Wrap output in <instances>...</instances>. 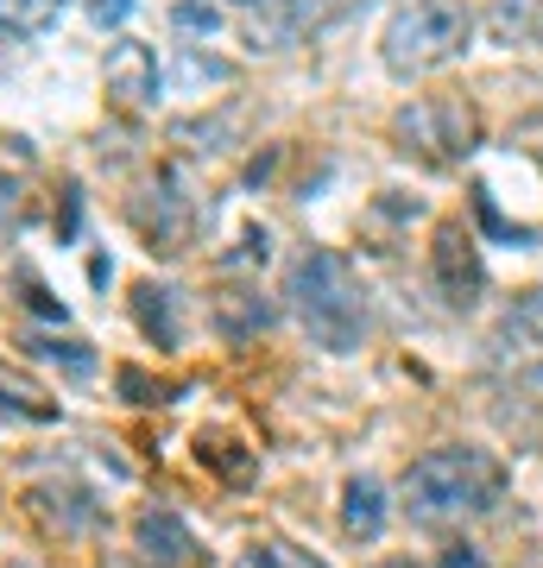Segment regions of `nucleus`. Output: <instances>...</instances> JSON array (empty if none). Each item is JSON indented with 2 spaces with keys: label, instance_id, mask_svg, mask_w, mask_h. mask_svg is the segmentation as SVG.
<instances>
[{
  "label": "nucleus",
  "instance_id": "obj_1",
  "mask_svg": "<svg viewBox=\"0 0 543 568\" xmlns=\"http://www.w3.org/2000/svg\"><path fill=\"white\" fill-rule=\"evenodd\" d=\"M505 499V467L486 448H430L404 467V506L423 525L481 518Z\"/></svg>",
  "mask_w": 543,
  "mask_h": 568
},
{
  "label": "nucleus",
  "instance_id": "obj_2",
  "mask_svg": "<svg viewBox=\"0 0 543 568\" xmlns=\"http://www.w3.org/2000/svg\"><path fill=\"white\" fill-rule=\"evenodd\" d=\"M291 310H298V323L310 328V342L329 347V354H354L366 335V291L354 278V265L348 253L335 246H310L298 265H291Z\"/></svg>",
  "mask_w": 543,
  "mask_h": 568
},
{
  "label": "nucleus",
  "instance_id": "obj_3",
  "mask_svg": "<svg viewBox=\"0 0 543 568\" xmlns=\"http://www.w3.org/2000/svg\"><path fill=\"white\" fill-rule=\"evenodd\" d=\"M467 44H474V13L462 0H411L385 26L380 58L392 77H436L467 58Z\"/></svg>",
  "mask_w": 543,
  "mask_h": 568
},
{
  "label": "nucleus",
  "instance_id": "obj_4",
  "mask_svg": "<svg viewBox=\"0 0 543 568\" xmlns=\"http://www.w3.org/2000/svg\"><path fill=\"white\" fill-rule=\"evenodd\" d=\"M392 133H399L404 152H418L430 164H462L481 145V114L462 95H423V102L399 108Z\"/></svg>",
  "mask_w": 543,
  "mask_h": 568
},
{
  "label": "nucleus",
  "instance_id": "obj_5",
  "mask_svg": "<svg viewBox=\"0 0 543 568\" xmlns=\"http://www.w3.org/2000/svg\"><path fill=\"white\" fill-rule=\"evenodd\" d=\"M133 222H140V234L159 253H183L190 246V234H197V203L183 196L178 171H159V178L145 183V196H133Z\"/></svg>",
  "mask_w": 543,
  "mask_h": 568
},
{
  "label": "nucleus",
  "instance_id": "obj_6",
  "mask_svg": "<svg viewBox=\"0 0 543 568\" xmlns=\"http://www.w3.org/2000/svg\"><path fill=\"white\" fill-rule=\"evenodd\" d=\"M436 291H443L449 310H474L486 291V265L481 253H474V241H467L462 227H443L436 234Z\"/></svg>",
  "mask_w": 543,
  "mask_h": 568
},
{
  "label": "nucleus",
  "instance_id": "obj_7",
  "mask_svg": "<svg viewBox=\"0 0 543 568\" xmlns=\"http://www.w3.org/2000/svg\"><path fill=\"white\" fill-rule=\"evenodd\" d=\"M342 13V0H265V13H253V44L260 51H284L291 39L316 32Z\"/></svg>",
  "mask_w": 543,
  "mask_h": 568
},
{
  "label": "nucleus",
  "instance_id": "obj_8",
  "mask_svg": "<svg viewBox=\"0 0 543 568\" xmlns=\"http://www.w3.org/2000/svg\"><path fill=\"white\" fill-rule=\"evenodd\" d=\"M133 537H140L152 568H190L197 562V530L183 525L171 506H145L140 518H133Z\"/></svg>",
  "mask_w": 543,
  "mask_h": 568
},
{
  "label": "nucleus",
  "instance_id": "obj_9",
  "mask_svg": "<svg viewBox=\"0 0 543 568\" xmlns=\"http://www.w3.org/2000/svg\"><path fill=\"white\" fill-rule=\"evenodd\" d=\"M108 95L127 108H152L159 102V51L152 44H133L121 39L108 51Z\"/></svg>",
  "mask_w": 543,
  "mask_h": 568
},
{
  "label": "nucleus",
  "instance_id": "obj_10",
  "mask_svg": "<svg viewBox=\"0 0 543 568\" xmlns=\"http://www.w3.org/2000/svg\"><path fill=\"white\" fill-rule=\"evenodd\" d=\"M279 323V304L265 297V291H222L215 297V335L222 342H253L265 328Z\"/></svg>",
  "mask_w": 543,
  "mask_h": 568
},
{
  "label": "nucleus",
  "instance_id": "obj_11",
  "mask_svg": "<svg viewBox=\"0 0 543 568\" xmlns=\"http://www.w3.org/2000/svg\"><path fill=\"white\" fill-rule=\"evenodd\" d=\"M32 499H39V511L63 530V537H89V530H101V499L95 493H82V487H70V480H63V487H39Z\"/></svg>",
  "mask_w": 543,
  "mask_h": 568
},
{
  "label": "nucleus",
  "instance_id": "obj_12",
  "mask_svg": "<svg viewBox=\"0 0 543 568\" xmlns=\"http://www.w3.org/2000/svg\"><path fill=\"white\" fill-rule=\"evenodd\" d=\"M342 525L361 537V544H373L385 530V487L373 480V474H354L342 487Z\"/></svg>",
  "mask_w": 543,
  "mask_h": 568
},
{
  "label": "nucleus",
  "instance_id": "obj_13",
  "mask_svg": "<svg viewBox=\"0 0 543 568\" xmlns=\"http://www.w3.org/2000/svg\"><path fill=\"white\" fill-rule=\"evenodd\" d=\"M133 316H140V328L152 335L159 347H178V291H164V284H140L133 291Z\"/></svg>",
  "mask_w": 543,
  "mask_h": 568
},
{
  "label": "nucleus",
  "instance_id": "obj_14",
  "mask_svg": "<svg viewBox=\"0 0 543 568\" xmlns=\"http://www.w3.org/2000/svg\"><path fill=\"white\" fill-rule=\"evenodd\" d=\"M0 405L32 417V424H51V417H58V398H51L32 373H20V366H7V361H0Z\"/></svg>",
  "mask_w": 543,
  "mask_h": 568
},
{
  "label": "nucleus",
  "instance_id": "obj_15",
  "mask_svg": "<svg viewBox=\"0 0 543 568\" xmlns=\"http://www.w3.org/2000/svg\"><path fill=\"white\" fill-rule=\"evenodd\" d=\"M63 7H70V0H0V32L39 39V32H51V26L63 20Z\"/></svg>",
  "mask_w": 543,
  "mask_h": 568
},
{
  "label": "nucleus",
  "instance_id": "obj_16",
  "mask_svg": "<svg viewBox=\"0 0 543 568\" xmlns=\"http://www.w3.org/2000/svg\"><path fill=\"white\" fill-rule=\"evenodd\" d=\"M234 568H329V562H316L310 549L279 544V537H260V544H247V549H241V562H234Z\"/></svg>",
  "mask_w": 543,
  "mask_h": 568
},
{
  "label": "nucleus",
  "instance_id": "obj_17",
  "mask_svg": "<svg viewBox=\"0 0 543 568\" xmlns=\"http://www.w3.org/2000/svg\"><path fill=\"white\" fill-rule=\"evenodd\" d=\"M26 347H32V354H44V361H63L70 373H95V354H89L82 342H26Z\"/></svg>",
  "mask_w": 543,
  "mask_h": 568
},
{
  "label": "nucleus",
  "instance_id": "obj_18",
  "mask_svg": "<svg viewBox=\"0 0 543 568\" xmlns=\"http://www.w3.org/2000/svg\"><path fill=\"white\" fill-rule=\"evenodd\" d=\"M178 26H183V32H215L222 20H215V7H202V0H183V7H178Z\"/></svg>",
  "mask_w": 543,
  "mask_h": 568
},
{
  "label": "nucleus",
  "instance_id": "obj_19",
  "mask_svg": "<svg viewBox=\"0 0 543 568\" xmlns=\"http://www.w3.org/2000/svg\"><path fill=\"white\" fill-rule=\"evenodd\" d=\"M127 13H133V0H89V20L95 26H127Z\"/></svg>",
  "mask_w": 543,
  "mask_h": 568
},
{
  "label": "nucleus",
  "instance_id": "obj_20",
  "mask_svg": "<svg viewBox=\"0 0 543 568\" xmlns=\"http://www.w3.org/2000/svg\"><path fill=\"white\" fill-rule=\"evenodd\" d=\"M13 215H20V183H13L7 171H0V234L13 227Z\"/></svg>",
  "mask_w": 543,
  "mask_h": 568
},
{
  "label": "nucleus",
  "instance_id": "obj_21",
  "mask_svg": "<svg viewBox=\"0 0 543 568\" xmlns=\"http://www.w3.org/2000/svg\"><path fill=\"white\" fill-rule=\"evenodd\" d=\"M26 304L39 310V316H58V323H63V304L51 297V291H44V284H32V278H26Z\"/></svg>",
  "mask_w": 543,
  "mask_h": 568
},
{
  "label": "nucleus",
  "instance_id": "obj_22",
  "mask_svg": "<svg viewBox=\"0 0 543 568\" xmlns=\"http://www.w3.org/2000/svg\"><path fill=\"white\" fill-rule=\"evenodd\" d=\"M373 568H418V562H373Z\"/></svg>",
  "mask_w": 543,
  "mask_h": 568
},
{
  "label": "nucleus",
  "instance_id": "obj_23",
  "mask_svg": "<svg viewBox=\"0 0 543 568\" xmlns=\"http://www.w3.org/2000/svg\"><path fill=\"white\" fill-rule=\"evenodd\" d=\"M234 7H265V0H234Z\"/></svg>",
  "mask_w": 543,
  "mask_h": 568
},
{
  "label": "nucleus",
  "instance_id": "obj_24",
  "mask_svg": "<svg viewBox=\"0 0 543 568\" xmlns=\"http://www.w3.org/2000/svg\"><path fill=\"white\" fill-rule=\"evenodd\" d=\"M13 568H26V562H13Z\"/></svg>",
  "mask_w": 543,
  "mask_h": 568
}]
</instances>
